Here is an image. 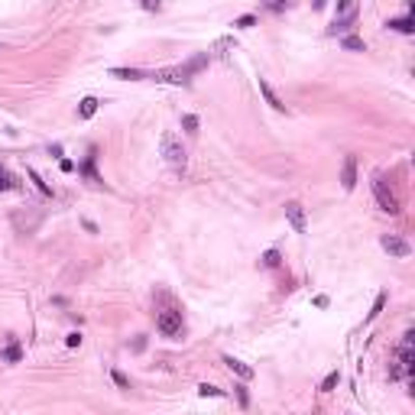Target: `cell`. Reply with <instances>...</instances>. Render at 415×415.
I'll return each mask as SVG.
<instances>
[{
  "mask_svg": "<svg viewBox=\"0 0 415 415\" xmlns=\"http://www.w3.org/2000/svg\"><path fill=\"white\" fill-rule=\"evenodd\" d=\"M208 62H211V56H208V52H201V56H195L191 62H185L182 68H159V72H153V78H156V81H162V85H188L191 75L201 72Z\"/></svg>",
  "mask_w": 415,
  "mask_h": 415,
  "instance_id": "obj_1",
  "label": "cell"
},
{
  "mask_svg": "<svg viewBox=\"0 0 415 415\" xmlns=\"http://www.w3.org/2000/svg\"><path fill=\"white\" fill-rule=\"evenodd\" d=\"M156 328L162 338H182L185 331V321H182V312L179 308H165V312L156 315Z\"/></svg>",
  "mask_w": 415,
  "mask_h": 415,
  "instance_id": "obj_2",
  "label": "cell"
},
{
  "mask_svg": "<svg viewBox=\"0 0 415 415\" xmlns=\"http://www.w3.org/2000/svg\"><path fill=\"white\" fill-rule=\"evenodd\" d=\"M162 156H165V162H169L175 172H185V162H188V156H185L182 143L175 140V133H162Z\"/></svg>",
  "mask_w": 415,
  "mask_h": 415,
  "instance_id": "obj_3",
  "label": "cell"
},
{
  "mask_svg": "<svg viewBox=\"0 0 415 415\" xmlns=\"http://www.w3.org/2000/svg\"><path fill=\"white\" fill-rule=\"evenodd\" d=\"M373 195H376V205L386 211V214H399V198L393 195V188L386 185L383 175H373Z\"/></svg>",
  "mask_w": 415,
  "mask_h": 415,
  "instance_id": "obj_4",
  "label": "cell"
},
{
  "mask_svg": "<svg viewBox=\"0 0 415 415\" xmlns=\"http://www.w3.org/2000/svg\"><path fill=\"white\" fill-rule=\"evenodd\" d=\"M286 217H289V224H292V231H295V234H305V231H308L305 208L298 205V201H286Z\"/></svg>",
  "mask_w": 415,
  "mask_h": 415,
  "instance_id": "obj_5",
  "label": "cell"
},
{
  "mask_svg": "<svg viewBox=\"0 0 415 415\" xmlns=\"http://www.w3.org/2000/svg\"><path fill=\"white\" fill-rule=\"evenodd\" d=\"M379 243H383V250L390 253V257H396V260H405V257H409V253H412V246L405 243L402 237H396V234H386V237H383V240H379Z\"/></svg>",
  "mask_w": 415,
  "mask_h": 415,
  "instance_id": "obj_6",
  "label": "cell"
},
{
  "mask_svg": "<svg viewBox=\"0 0 415 415\" xmlns=\"http://www.w3.org/2000/svg\"><path fill=\"white\" fill-rule=\"evenodd\" d=\"M341 185H344V191H354V185H357V156H344Z\"/></svg>",
  "mask_w": 415,
  "mask_h": 415,
  "instance_id": "obj_7",
  "label": "cell"
},
{
  "mask_svg": "<svg viewBox=\"0 0 415 415\" xmlns=\"http://www.w3.org/2000/svg\"><path fill=\"white\" fill-rule=\"evenodd\" d=\"M354 20H357V7H354V10H347V13H341L338 20H334L331 33H334V36H347V33L354 30Z\"/></svg>",
  "mask_w": 415,
  "mask_h": 415,
  "instance_id": "obj_8",
  "label": "cell"
},
{
  "mask_svg": "<svg viewBox=\"0 0 415 415\" xmlns=\"http://www.w3.org/2000/svg\"><path fill=\"white\" fill-rule=\"evenodd\" d=\"M260 94L266 98V104H269V107H276V110H286V104H282V98H279V94H276V91L269 88V81H266V78H260Z\"/></svg>",
  "mask_w": 415,
  "mask_h": 415,
  "instance_id": "obj_9",
  "label": "cell"
},
{
  "mask_svg": "<svg viewBox=\"0 0 415 415\" xmlns=\"http://www.w3.org/2000/svg\"><path fill=\"white\" fill-rule=\"evenodd\" d=\"M224 364H227V370L231 373H237L240 379H253V370L243 364V360H237V357H224Z\"/></svg>",
  "mask_w": 415,
  "mask_h": 415,
  "instance_id": "obj_10",
  "label": "cell"
},
{
  "mask_svg": "<svg viewBox=\"0 0 415 415\" xmlns=\"http://www.w3.org/2000/svg\"><path fill=\"white\" fill-rule=\"evenodd\" d=\"M110 78H120V81H140L143 72H140V68H110Z\"/></svg>",
  "mask_w": 415,
  "mask_h": 415,
  "instance_id": "obj_11",
  "label": "cell"
},
{
  "mask_svg": "<svg viewBox=\"0 0 415 415\" xmlns=\"http://www.w3.org/2000/svg\"><path fill=\"white\" fill-rule=\"evenodd\" d=\"M98 98H85L81 104H78V117H81V120H88V117H94V114H98Z\"/></svg>",
  "mask_w": 415,
  "mask_h": 415,
  "instance_id": "obj_12",
  "label": "cell"
},
{
  "mask_svg": "<svg viewBox=\"0 0 415 415\" xmlns=\"http://www.w3.org/2000/svg\"><path fill=\"white\" fill-rule=\"evenodd\" d=\"M341 46L347 49V52H364V49H367V42L360 39V36H344V39H341Z\"/></svg>",
  "mask_w": 415,
  "mask_h": 415,
  "instance_id": "obj_13",
  "label": "cell"
},
{
  "mask_svg": "<svg viewBox=\"0 0 415 415\" xmlns=\"http://www.w3.org/2000/svg\"><path fill=\"white\" fill-rule=\"evenodd\" d=\"M26 175H30V182L36 185V188L42 191V195H46V198H52V188H49V185H46V182L39 179V172H36V169H26Z\"/></svg>",
  "mask_w": 415,
  "mask_h": 415,
  "instance_id": "obj_14",
  "label": "cell"
},
{
  "mask_svg": "<svg viewBox=\"0 0 415 415\" xmlns=\"http://www.w3.org/2000/svg\"><path fill=\"white\" fill-rule=\"evenodd\" d=\"M386 26H393V30H399V33H412L415 26H412V16H402V20H390Z\"/></svg>",
  "mask_w": 415,
  "mask_h": 415,
  "instance_id": "obj_15",
  "label": "cell"
},
{
  "mask_svg": "<svg viewBox=\"0 0 415 415\" xmlns=\"http://www.w3.org/2000/svg\"><path fill=\"white\" fill-rule=\"evenodd\" d=\"M182 127H185V133H198V127H201V123H198V117H195V114H185V117H182Z\"/></svg>",
  "mask_w": 415,
  "mask_h": 415,
  "instance_id": "obj_16",
  "label": "cell"
},
{
  "mask_svg": "<svg viewBox=\"0 0 415 415\" xmlns=\"http://www.w3.org/2000/svg\"><path fill=\"white\" fill-rule=\"evenodd\" d=\"M338 383H341V373L334 370V373H328V376H324V383H321V393H331V390H334Z\"/></svg>",
  "mask_w": 415,
  "mask_h": 415,
  "instance_id": "obj_17",
  "label": "cell"
},
{
  "mask_svg": "<svg viewBox=\"0 0 415 415\" xmlns=\"http://www.w3.org/2000/svg\"><path fill=\"white\" fill-rule=\"evenodd\" d=\"M266 7H269V10H292V7H295V0H266Z\"/></svg>",
  "mask_w": 415,
  "mask_h": 415,
  "instance_id": "obj_18",
  "label": "cell"
},
{
  "mask_svg": "<svg viewBox=\"0 0 415 415\" xmlns=\"http://www.w3.org/2000/svg\"><path fill=\"white\" fill-rule=\"evenodd\" d=\"M383 305H386V292H379V295H376V302H373V308H370V315H367V321H373V318L383 312Z\"/></svg>",
  "mask_w": 415,
  "mask_h": 415,
  "instance_id": "obj_19",
  "label": "cell"
},
{
  "mask_svg": "<svg viewBox=\"0 0 415 415\" xmlns=\"http://www.w3.org/2000/svg\"><path fill=\"white\" fill-rule=\"evenodd\" d=\"M234 26H237V30H250V26H257V16H253V13H243L240 20H234Z\"/></svg>",
  "mask_w": 415,
  "mask_h": 415,
  "instance_id": "obj_20",
  "label": "cell"
},
{
  "mask_svg": "<svg viewBox=\"0 0 415 415\" xmlns=\"http://www.w3.org/2000/svg\"><path fill=\"white\" fill-rule=\"evenodd\" d=\"M13 185H16V182H13V175L7 172V169H0V191H10Z\"/></svg>",
  "mask_w": 415,
  "mask_h": 415,
  "instance_id": "obj_21",
  "label": "cell"
},
{
  "mask_svg": "<svg viewBox=\"0 0 415 415\" xmlns=\"http://www.w3.org/2000/svg\"><path fill=\"white\" fill-rule=\"evenodd\" d=\"M263 266H279V250H269V253H263Z\"/></svg>",
  "mask_w": 415,
  "mask_h": 415,
  "instance_id": "obj_22",
  "label": "cell"
},
{
  "mask_svg": "<svg viewBox=\"0 0 415 415\" xmlns=\"http://www.w3.org/2000/svg\"><path fill=\"white\" fill-rule=\"evenodd\" d=\"M110 379H114V383H117V386H120V390H130V379H127V376H123V373H120V370H110Z\"/></svg>",
  "mask_w": 415,
  "mask_h": 415,
  "instance_id": "obj_23",
  "label": "cell"
},
{
  "mask_svg": "<svg viewBox=\"0 0 415 415\" xmlns=\"http://www.w3.org/2000/svg\"><path fill=\"white\" fill-rule=\"evenodd\" d=\"M198 393H201V396H224V390H217V386H211V383H201Z\"/></svg>",
  "mask_w": 415,
  "mask_h": 415,
  "instance_id": "obj_24",
  "label": "cell"
},
{
  "mask_svg": "<svg viewBox=\"0 0 415 415\" xmlns=\"http://www.w3.org/2000/svg\"><path fill=\"white\" fill-rule=\"evenodd\" d=\"M140 7H143V10H149V13H156L159 7H162V0H140Z\"/></svg>",
  "mask_w": 415,
  "mask_h": 415,
  "instance_id": "obj_25",
  "label": "cell"
},
{
  "mask_svg": "<svg viewBox=\"0 0 415 415\" xmlns=\"http://www.w3.org/2000/svg\"><path fill=\"white\" fill-rule=\"evenodd\" d=\"M7 360H10V364H16V360H20V347H16V344H10V347H7V354H4Z\"/></svg>",
  "mask_w": 415,
  "mask_h": 415,
  "instance_id": "obj_26",
  "label": "cell"
},
{
  "mask_svg": "<svg viewBox=\"0 0 415 415\" xmlns=\"http://www.w3.org/2000/svg\"><path fill=\"white\" fill-rule=\"evenodd\" d=\"M347 10H354V0H338V16L347 13Z\"/></svg>",
  "mask_w": 415,
  "mask_h": 415,
  "instance_id": "obj_27",
  "label": "cell"
},
{
  "mask_svg": "<svg viewBox=\"0 0 415 415\" xmlns=\"http://www.w3.org/2000/svg\"><path fill=\"white\" fill-rule=\"evenodd\" d=\"M65 344H68V347H78V344H81V334H78V331H72V334L65 338Z\"/></svg>",
  "mask_w": 415,
  "mask_h": 415,
  "instance_id": "obj_28",
  "label": "cell"
},
{
  "mask_svg": "<svg viewBox=\"0 0 415 415\" xmlns=\"http://www.w3.org/2000/svg\"><path fill=\"white\" fill-rule=\"evenodd\" d=\"M146 347V338H143V334H140V338L133 341V350H136V354H140V350H143Z\"/></svg>",
  "mask_w": 415,
  "mask_h": 415,
  "instance_id": "obj_29",
  "label": "cell"
},
{
  "mask_svg": "<svg viewBox=\"0 0 415 415\" xmlns=\"http://www.w3.org/2000/svg\"><path fill=\"white\" fill-rule=\"evenodd\" d=\"M237 396H240V405L246 409V402H250V399H246V390H243V386H237Z\"/></svg>",
  "mask_w": 415,
  "mask_h": 415,
  "instance_id": "obj_30",
  "label": "cell"
}]
</instances>
